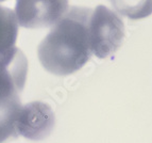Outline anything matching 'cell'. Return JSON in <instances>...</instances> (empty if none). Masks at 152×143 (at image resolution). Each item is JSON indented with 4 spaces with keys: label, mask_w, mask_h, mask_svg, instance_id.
Returning a JSON list of instances; mask_svg holds the SVG:
<instances>
[{
    "label": "cell",
    "mask_w": 152,
    "mask_h": 143,
    "mask_svg": "<svg viewBox=\"0 0 152 143\" xmlns=\"http://www.w3.org/2000/svg\"><path fill=\"white\" fill-rule=\"evenodd\" d=\"M91 12V9L72 7L54 24L37 48L38 60L46 71L67 76L91 59L88 24Z\"/></svg>",
    "instance_id": "obj_1"
},
{
    "label": "cell",
    "mask_w": 152,
    "mask_h": 143,
    "mask_svg": "<svg viewBox=\"0 0 152 143\" xmlns=\"http://www.w3.org/2000/svg\"><path fill=\"white\" fill-rule=\"evenodd\" d=\"M27 75L28 61L20 49L12 47L0 55V143L18 136L16 121Z\"/></svg>",
    "instance_id": "obj_2"
},
{
    "label": "cell",
    "mask_w": 152,
    "mask_h": 143,
    "mask_svg": "<svg viewBox=\"0 0 152 143\" xmlns=\"http://www.w3.org/2000/svg\"><path fill=\"white\" fill-rule=\"evenodd\" d=\"M88 31L91 52L99 59L107 58L116 52L124 38L122 19L102 4L91 12Z\"/></svg>",
    "instance_id": "obj_3"
},
{
    "label": "cell",
    "mask_w": 152,
    "mask_h": 143,
    "mask_svg": "<svg viewBox=\"0 0 152 143\" xmlns=\"http://www.w3.org/2000/svg\"><path fill=\"white\" fill-rule=\"evenodd\" d=\"M68 0H16L18 25L28 29L47 28L61 19Z\"/></svg>",
    "instance_id": "obj_4"
},
{
    "label": "cell",
    "mask_w": 152,
    "mask_h": 143,
    "mask_svg": "<svg viewBox=\"0 0 152 143\" xmlns=\"http://www.w3.org/2000/svg\"><path fill=\"white\" fill-rule=\"evenodd\" d=\"M54 123V112L48 104L32 102L21 106L16 121V131L29 140H44L51 133Z\"/></svg>",
    "instance_id": "obj_5"
},
{
    "label": "cell",
    "mask_w": 152,
    "mask_h": 143,
    "mask_svg": "<svg viewBox=\"0 0 152 143\" xmlns=\"http://www.w3.org/2000/svg\"><path fill=\"white\" fill-rule=\"evenodd\" d=\"M18 34V21L12 10L0 5V55L14 47Z\"/></svg>",
    "instance_id": "obj_6"
},
{
    "label": "cell",
    "mask_w": 152,
    "mask_h": 143,
    "mask_svg": "<svg viewBox=\"0 0 152 143\" xmlns=\"http://www.w3.org/2000/svg\"><path fill=\"white\" fill-rule=\"evenodd\" d=\"M110 2L119 14L133 21L152 14V0H110Z\"/></svg>",
    "instance_id": "obj_7"
},
{
    "label": "cell",
    "mask_w": 152,
    "mask_h": 143,
    "mask_svg": "<svg viewBox=\"0 0 152 143\" xmlns=\"http://www.w3.org/2000/svg\"><path fill=\"white\" fill-rule=\"evenodd\" d=\"M0 1H5V0H0Z\"/></svg>",
    "instance_id": "obj_8"
}]
</instances>
